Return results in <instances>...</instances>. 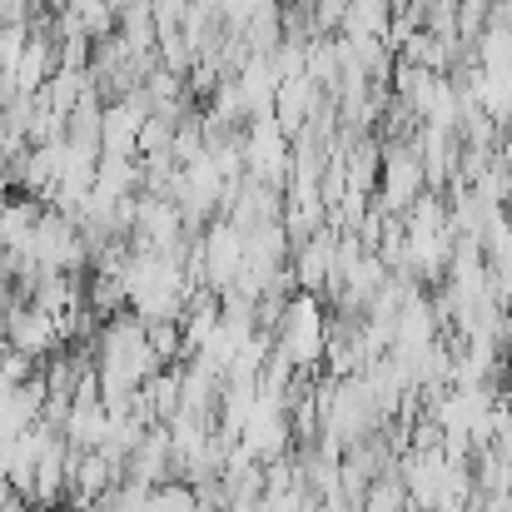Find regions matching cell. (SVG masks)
<instances>
[{
  "mask_svg": "<svg viewBox=\"0 0 512 512\" xmlns=\"http://www.w3.org/2000/svg\"><path fill=\"white\" fill-rule=\"evenodd\" d=\"M274 334H279L274 353H279L289 368H314V363L324 358V343H329V324H324L319 299H314V294L289 299L284 314H279V324H274Z\"/></svg>",
  "mask_w": 512,
  "mask_h": 512,
  "instance_id": "1",
  "label": "cell"
},
{
  "mask_svg": "<svg viewBox=\"0 0 512 512\" xmlns=\"http://www.w3.org/2000/svg\"><path fill=\"white\" fill-rule=\"evenodd\" d=\"M199 264H204L209 289L224 294V289L239 279V269H244V234H239L229 219H214L209 234L199 239Z\"/></svg>",
  "mask_w": 512,
  "mask_h": 512,
  "instance_id": "2",
  "label": "cell"
},
{
  "mask_svg": "<svg viewBox=\"0 0 512 512\" xmlns=\"http://www.w3.org/2000/svg\"><path fill=\"white\" fill-rule=\"evenodd\" d=\"M0 324H5V348H15V353H25L30 363L35 358H45L55 343H60V329H55V319L50 314H40V309H30V304H10L5 314H0Z\"/></svg>",
  "mask_w": 512,
  "mask_h": 512,
  "instance_id": "3",
  "label": "cell"
},
{
  "mask_svg": "<svg viewBox=\"0 0 512 512\" xmlns=\"http://www.w3.org/2000/svg\"><path fill=\"white\" fill-rule=\"evenodd\" d=\"M105 433H110V413H105V403H70L65 443H70L75 453H100Z\"/></svg>",
  "mask_w": 512,
  "mask_h": 512,
  "instance_id": "4",
  "label": "cell"
},
{
  "mask_svg": "<svg viewBox=\"0 0 512 512\" xmlns=\"http://www.w3.org/2000/svg\"><path fill=\"white\" fill-rule=\"evenodd\" d=\"M418 189H423V170H418V160L398 150V155L388 160V170H383V209H388V204H408Z\"/></svg>",
  "mask_w": 512,
  "mask_h": 512,
  "instance_id": "5",
  "label": "cell"
},
{
  "mask_svg": "<svg viewBox=\"0 0 512 512\" xmlns=\"http://www.w3.org/2000/svg\"><path fill=\"white\" fill-rule=\"evenodd\" d=\"M145 343H150V353H155L160 363L184 358V334H179V319H155V324H145Z\"/></svg>",
  "mask_w": 512,
  "mask_h": 512,
  "instance_id": "6",
  "label": "cell"
},
{
  "mask_svg": "<svg viewBox=\"0 0 512 512\" xmlns=\"http://www.w3.org/2000/svg\"><path fill=\"white\" fill-rule=\"evenodd\" d=\"M55 512H60V508H55Z\"/></svg>",
  "mask_w": 512,
  "mask_h": 512,
  "instance_id": "7",
  "label": "cell"
}]
</instances>
